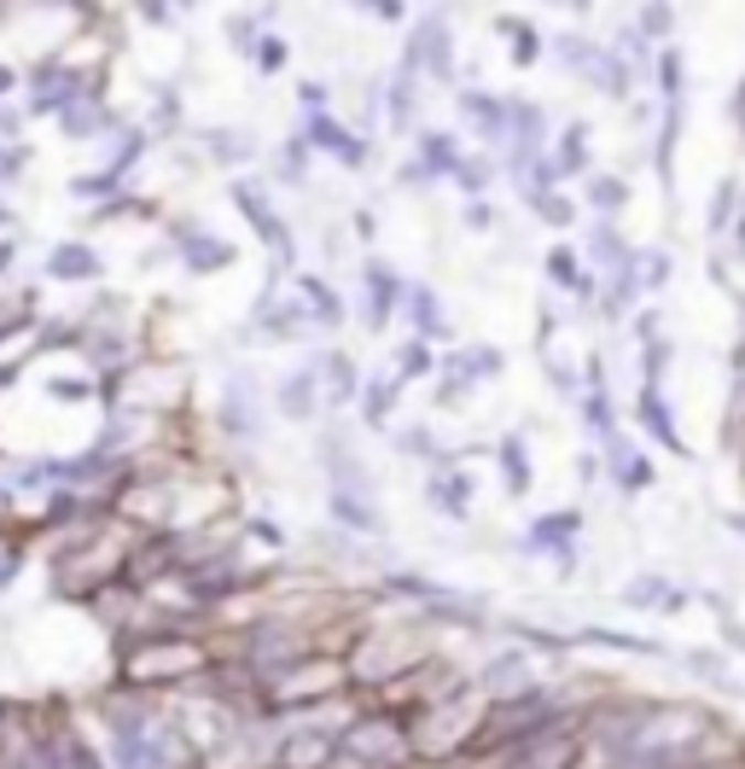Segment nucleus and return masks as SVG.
<instances>
[{"label": "nucleus", "instance_id": "obj_2", "mask_svg": "<svg viewBox=\"0 0 745 769\" xmlns=\"http://www.w3.org/2000/svg\"><path fill=\"white\" fill-rule=\"evenodd\" d=\"M94 269H99V262L82 251V246H65V251L53 257V274H94Z\"/></svg>", "mask_w": 745, "mask_h": 769}, {"label": "nucleus", "instance_id": "obj_6", "mask_svg": "<svg viewBox=\"0 0 745 769\" xmlns=\"http://www.w3.org/2000/svg\"><path fill=\"white\" fill-rule=\"evenodd\" d=\"M285 391H292V397H285V409H309V402H315V397H309V391H315V384H309V379H292V384H285Z\"/></svg>", "mask_w": 745, "mask_h": 769}, {"label": "nucleus", "instance_id": "obj_1", "mask_svg": "<svg viewBox=\"0 0 745 769\" xmlns=\"http://www.w3.org/2000/svg\"><path fill=\"white\" fill-rule=\"evenodd\" d=\"M344 752H402V735H397V723H367L344 735Z\"/></svg>", "mask_w": 745, "mask_h": 769}, {"label": "nucleus", "instance_id": "obj_4", "mask_svg": "<svg viewBox=\"0 0 745 769\" xmlns=\"http://www.w3.org/2000/svg\"><path fill=\"white\" fill-rule=\"evenodd\" d=\"M536 531H542V537H536V542H542V549H559V542L571 537V519L559 513V519H548V524H536Z\"/></svg>", "mask_w": 745, "mask_h": 769}, {"label": "nucleus", "instance_id": "obj_3", "mask_svg": "<svg viewBox=\"0 0 745 769\" xmlns=\"http://www.w3.org/2000/svg\"><path fill=\"white\" fill-rule=\"evenodd\" d=\"M466 111H472V123H484V129H501V106L484 94H466Z\"/></svg>", "mask_w": 745, "mask_h": 769}, {"label": "nucleus", "instance_id": "obj_5", "mask_svg": "<svg viewBox=\"0 0 745 769\" xmlns=\"http://www.w3.org/2000/svg\"><path fill=\"white\" fill-rule=\"evenodd\" d=\"M425 158H431V170H454V140H438V134H431V140H425Z\"/></svg>", "mask_w": 745, "mask_h": 769}]
</instances>
